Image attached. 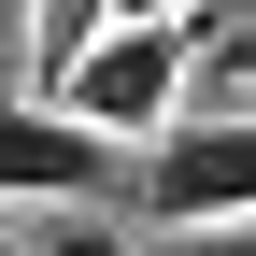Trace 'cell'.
<instances>
[{
  "label": "cell",
  "mask_w": 256,
  "mask_h": 256,
  "mask_svg": "<svg viewBox=\"0 0 256 256\" xmlns=\"http://www.w3.org/2000/svg\"><path fill=\"white\" fill-rule=\"evenodd\" d=\"M156 256H256V228H171Z\"/></svg>",
  "instance_id": "obj_7"
},
{
  "label": "cell",
  "mask_w": 256,
  "mask_h": 256,
  "mask_svg": "<svg viewBox=\"0 0 256 256\" xmlns=\"http://www.w3.org/2000/svg\"><path fill=\"white\" fill-rule=\"evenodd\" d=\"M14 43H28V0H0V57H14Z\"/></svg>",
  "instance_id": "obj_9"
},
{
  "label": "cell",
  "mask_w": 256,
  "mask_h": 256,
  "mask_svg": "<svg viewBox=\"0 0 256 256\" xmlns=\"http://www.w3.org/2000/svg\"><path fill=\"white\" fill-rule=\"evenodd\" d=\"M0 256H28V242H14V228H0Z\"/></svg>",
  "instance_id": "obj_10"
},
{
  "label": "cell",
  "mask_w": 256,
  "mask_h": 256,
  "mask_svg": "<svg viewBox=\"0 0 256 256\" xmlns=\"http://www.w3.org/2000/svg\"><path fill=\"white\" fill-rule=\"evenodd\" d=\"M28 256H142L114 228V214H43V228H28Z\"/></svg>",
  "instance_id": "obj_6"
},
{
  "label": "cell",
  "mask_w": 256,
  "mask_h": 256,
  "mask_svg": "<svg viewBox=\"0 0 256 256\" xmlns=\"http://www.w3.org/2000/svg\"><path fill=\"white\" fill-rule=\"evenodd\" d=\"M100 28H114V0H28V43H14V57L43 72V100H57V72H72Z\"/></svg>",
  "instance_id": "obj_4"
},
{
  "label": "cell",
  "mask_w": 256,
  "mask_h": 256,
  "mask_svg": "<svg viewBox=\"0 0 256 256\" xmlns=\"http://www.w3.org/2000/svg\"><path fill=\"white\" fill-rule=\"evenodd\" d=\"M114 185H128V142H100L86 114H57V100H14V114H0V200L100 214Z\"/></svg>",
  "instance_id": "obj_3"
},
{
  "label": "cell",
  "mask_w": 256,
  "mask_h": 256,
  "mask_svg": "<svg viewBox=\"0 0 256 256\" xmlns=\"http://www.w3.org/2000/svg\"><path fill=\"white\" fill-rule=\"evenodd\" d=\"M200 86H214V114H256V14L200 28ZM200 86H185V100H200Z\"/></svg>",
  "instance_id": "obj_5"
},
{
  "label": "cell",
  "mask_w": 256,
  "mask_h": 256,
  "mask_svg": "<svg viewBox=\"0 0 256 256\" xmlns=\"http://www.w3.org/2000/svg\"><path fill=\"white\" fill-rule=\"evenodd\" d=\"M128 28H171V14H214V0H114Z\"/></svg>",
  "instance_id": "obj_8"
},
{
  "label": "cell",
  "mask_w": 256,
  "mask_h": 256,
  "mask_svg": "<svg viewBox=\"0 0 256 256\" xmlns=\"http://www.w3.org/2000/svg\"><path fill=\"white\" fill-rule=\"evenodd\" d=\"M200 28L214 14H171V28H100V43L57 72V114H86L100 142H156V128L185 114V86H200Z\"/></svg>",
  "instance_id": "obj_1"
},
{
  "label": "cell",
  "mask_w": 256,
  "mask_h": 256,
  "mask_svg": "<svg viewBox=\"0 0 256 256\" xmlns=\"http://www.w3.org/2000/svg\"><path fill=\"white\" fill-rule=\"evenodd\" d=\"M142 214L156 228H256V114H171L142 142Z\"/></svg>",
  "instance_id": "obj_2"
}]
</instances>
